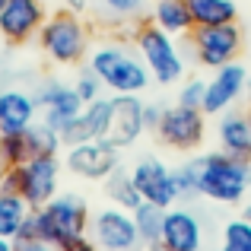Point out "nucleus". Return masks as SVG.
<instances>
[{
	"instance_id": "20e7f679",
	"label": "nucleus",
	"mask_w": 251,
	"mask_h": 251,
	"mask_svg": "<svg viewBox=\"0 0 251 251\" xmlns=\"http://www.w3.org/2000/svg\"><path fill=\"white\" fill-rule=\"evenodd\" d=\"M251 188V159L213 150L201 156V197L220 203H239Z\"/></svg>"
},
{
	"instance_id": "cd10ccee",
	"label": "nucleus",
	"mask_w": 251,
	"mask_h": 251,
	"mask_svg": "<svg viewBox=\"0 0 251 251\" xmlns=\"http://www.w3.org/2000/svg\"><path fill=\"white\" fill-rule=\"evenodd\" d=\"M29 140H32V153H61L64 150V137L54 127H48L45 121H35L29 127Z\"/></svg>"
},
{
	"instance_id": "393cba45",
	"label": "nucleus",
	"mask_w": 251,
	"mask_h": 251,
	"mask_svg": "<svg viewBox=\"0 0 251 251\" xmlns=\"http://www.w3.org/2000/svg\"><path fill=\"white\" fill-rule=\"evenodd\" d=\"M32 140H29V130H16V134H0V166L13 169V166H23V162L32 159Z\"/></svg>"
},
{
	"instance_id": "0eeeda50",
	"label": "nucleus",
	"mask_w": 251,
	"mask_h": 251,
	"mask_svg": "<svg viewBox=\"0 0 251 251\" xmlns=\"http://www.w3.org/2000/svg\"><path fill=\"white\" fill-rule=\"evenodd\" d=\"M89 239L96 242L99 251H143L140 232L130 210L121 207H102L89 220Z\"/></svg>"
},
{
	"instance_id": "58836bf2",
	"label": "nucleus",
	"mask_w": 251,
	"mask_h": 251,
	"mask_svg": "<svg viewBox=\"0 0 251 251\" xmlns=\"http://www.w3.org/2000/svg\"><path fill=\"white\" fill-rule=\"evenodd\" d=\"M242 216H245V220L251 223V203H248V207H245V213H242Z\"/></svg>"
},
{
	"instance_id": "c9c22d12",
	"label": "nucleus",
	"mask_w": 251,
	"mask_h": 251,
	"mask_svg": "<svg viewBox=\"0 0 251 251\" xmlns=\"http://www.w3.org/2000/svg\"><path fill=\"white\" fill-rule=\"evenodd\" d=\"M86 6H89V0H67V10H74V13H83Z\"/></svg>"
},
{
	"instance_id": "2f4dec72",
	"label": "nucleus",
	"mask_w": 251,
	"mask_h": 251,
	"mask_svg": "<svg viewBox=\"0 0 251 251\" xmlns=\"http://www.w3.org/2000/svg\"><path fill=\"white\" fill-rule=\"evenodd\" d=\"M16 248L19 245H29V242H38V226H35V213H29V220L19 226V232H16Z\"/></svg>"
},
{
	"instance_id": "ddd939ff",
	"label": "nucleus",
	"mask_w": 251,
	"mask_h": 251,
	"mask_svg": "<svg viewBox=\"0 0 251 251\" xmlns=\"http://www.w3.org/2000/svg\"><path fill=\"white\" fill-rule=\"evenodd\" d=\"M67 169L80 178L89 181H105L111 172L118 169V147H111L108 140H86V143H74L67 147Z\"/></svg>"
},
{
	"instance_id": "473e14b6",
	"label": "nucleus",
	"mask_w": 251,
	"mask_h": 251,
	"mask_svg": "<svg viewBox=\"0 0 251 251\" xmlns=\"http://www.w3.org/2000/svg\"><path fill=\"white\" fill-rule=\"evenodd\" d=\"M162 105H156V102H143V124H147V130H153L156 134V127H159V121H162Z\"/></svg>"
},
{
	"instance_id": "c85d7f7f",
	"label": "nucleus",
	"mask_w": 251,
	"mask_h": 251,
	"mask_svg": "<svg viewBox=\"0 0 251 251\" xmlns=\"http://www.w3.org/2000/svg\"><path fill=\"white\" fill-rule=\"evenodd\" d=\"M143 3L147 0H99V13L108 19H118V23H124V19H134L143 13Z\"/></svg>"
},
{
	"instance_id": "6ab92c4d",
	"label": "nucleus",
	"mask_w": 251,
	"mask_h": 251,
	"mask_svg": "<svg viewBox=\"0 0 251 251\" xmlns=\"http://www.w3.org/2000/svg\"><path fill=\"white\" fill-rule=\"evenodd\" d=\"M216 137H220V150L239 156V159H251V118L248 111H223L220 124H216Z\"/></svg>"
},
{
	"instance_id": "1a4fd4ad",
	"label": "nucleus",
	"mask_w": 251,
	"mask_h": 251,
	"mask_svg": "<svg viewBox=\"0 0 251 251\" xmlns=\"http://www.w3.org/2000/svg\"><path fill=\"white\" fill-rule=\"evenodd\" d=\"M57 181H61V159L54 153H35L29 162L19 166V197L32 210L45 207L57 194Z\"/></svg>"
},
{
	"instance_id": "f03ea898",
	"label": "nucleus",
	"mask_w": 251,
	"mask_h": 251,
	"mask_svg": "<svg viewBox=\"0 0 251 251\" xmlns=\"http://www.w3.org/2000/svg\"><path fill=\"white\" fill-rule=\"evenodd\" d=\"M35 213V226H38V242L67 251L74 245H80L83 239H89V207L83 197L76 194H54L45 207L32 210Z\"/></svg>"
},
{
	"instance_id": "ea45409f",
	"label": "nucleus",
	"mask_w": 251,
	"mask_h": 251,
	"mask_svg": "<svg viewBox=\"0 0 251 251\" xmlns=\"http://www.w3.org/2000/svg\"><path fill=\"white\" fill-rule=\"evenodd\" d=\"M213 251H226V248H223V245H220V248H213Z\"/></svg>"
},
{
	"instance_id": "2eb2a0df",
	"label": "nucleus",
	"mask_w": 251,
	"mask_h": 251,
	"mask_svg": "<svg viewBox=\"0 0 251 251\" xmlns=\"http://www.w3.org/2000/svg\"><path fill=\"white\" fill-rule=\"evenodd\" d=\"M245 80H248V70L242 67L239 61L213 70V76L207 80V92H203L201 111L203 115H216V118H220L223 111H229L235 99L245 96Z\"/></svg>"
},
{
	"instance_id": "7ed1b4c3",
	"label": "nucleus",
	"mask_w": 251,
	"mask_h": 251,
	"mask_svg": "<svg viewBox=\"0 0 251 251\" xmlns=\"http://www.w3.org/2000/svg\"><path fill=\"white\" fill-rule=\"evenodd\" d=\"M38 48L54 67H76L89 57V29L74 10H61L48 16L38 29Z\"/></svg>"
},
{
	"instance_id": "e433bc0d",
	"label": "nucleus",
	"mask_w": 251,
	"mask_h": 251,
	"mask_svg": "<svg viewBox=\"0 0 251 251\" xmlns=\"http://www.w3.org/2000/svg\"><path fill=\"white\" fill-rule=\"evenodd\" d=\"M0 251H16V242H13V239H3V235H0Z\"/></svg>"
},
{
	"instance_id": "a878e982",
	"label": "nucleus",
	"mask_w": 251,
	"mask_h": 251,
	"mask_svg": "<svg viewBox=\"0 0 251 251\" xmlns=\"http://www.w3.org/2000/svg\"><path fill=\"white\" fill-rule=\"evenodd\" d=\"M175 172V188H178V201H191V197H201V156L181 162Z\"/></svg>"
},
{
	"instance_id": "39448f33",
	"label": "nucleus",
	"mask_w": 251,
	"mask_h": 251,
	"mask_svg": "<svg viewBox=\"0 0 251 251\" xmlns=\"http://www.w3.org/2000/svg\"><path fill=\"white\" fill-rule=\"evenodd\" d=\"M134 48L140 51V57L147 61L150 74L159 86H172L184 76V54L178 51L175 35H169L166 29L147 19V23H137L134 29Z\"/></svg>"
},
{
	"instance_id": "412c9836",
	"label": "nucleus",
	"mask_w": 251,
	"mask_h": 251,
	"mask_svg": "<svg viewBox=\"0 0 251 251\" xmlns=\"http://www.w3.org/2000/svg\"><path fill=\"white\" fill-rule=\"evenodd\" d=\"M194 25H226L239 19L235 0H184Z\"/></svg>"
},
{
	"instance_id": "f704fd0d",
	"label": "nucleus",
	"mask_w": 251,
	"mask_h": 251,
	"mask_svg": "<svg viewBox=\"0 0 251 251\" xmlns=\"http://www.w3.org/2000/svg\"><path fill=\"white\" fill-rule=\"evenodd\" d=\"M67 251H99V248H96V242H92V239H83L80 245H74V248H67Z\"/></svg>"
},
{
	"instance_id": "6e6552de",
	"label": "nucleus",
	"mask_w": 251,
	"mask_h": 251,
	"mask_svg": "<svg viewBox=\"0 0 251 251\" xmlns=\"http://www.w3.org/2000/svg\"><path fill=\"white\" fill-rule=\"evenodd\" d=\"M156 137H159V143H166L169 150H178V153L197 150L203 143V137H207V115H203L201 108L175 102L162 111Z\"/></svg>"
},
{
	"instance_id": "f257e3e1",
	"label": "nucleus",
	"mask_w": 251,
	"mask_h": 251,
	"mask_svg": "<svg viewBox=\"0 0 251 251\" xmlns=\"http://www.w3.org/2000/svg\"><path fill=\"white\" fill-rule=\"evenodd\" d=\"M89 67L115 96H140L153 83V74L140 57V51L127 42H115V38H105L89 51Z\"/></svg>"
},
{
	"instance_id": "a211bd4d",
	"label": "nucleus",
	"mask_w": 251,
	"mask_h": 251,
	"mask_svg": "<svg viewBox=\"0 0 251 251\" xmlns=\"http://www.w3.org/2000/svg\"><path fill=\"white\" fill-rule=\"evenodd\" d=\"M108 108H111V99L86 102L83 111L70 121V127L61 134L64 137V147L86 143V140H102V137H105V124H108Z\"/></svg>"
},
{
	"instance_id": "f3484780",
	"label": "nucleus",
	"mask_w": 251,
	"mask_h": 251,
	"mask_svg": "<svg viewBox=\"0 0 251 251\" xmlns=\"http://www.w3.org/2000/svg\"><path fill=\"white\" fill-rule=\"evenodd\" d=\"M38 118L35 92H25L23 86H3L0 89V134L29 130Z\"/></svg>"
},
{
	"instance_id": "f8f14e48",
	"label": "nucleus",
	"mask_w": 251,
	"mask_h": 251,
	"mask_svg": "<svg viewBox=\"0 0 251 251\" xmlns=\"http://www.w3.org/2000/svg\"><path fill=\"white\" fill-rule=\"evenodd\" d=\"M130 175H134V184H137V191L143 194V201L156 203V207H162V210L175 207V201H178L175 172H172L162 159H156V156H143V159L130 169Z\"/></svg>"
},
{
	"instance_id": "4c0bfd02",
	"label": "nucleus",
	"mask_w": 251,
	"mask_h": 251,
	"mask_svg": "<svg viewBox=\"0 0 251 251\" xmlns=\"http://www.w3.org/2000/svg\"><path fill=\"white\" fill-rule=\"evenodd\" d=\"M245 99H248V105H251V74H248V80H245Z\"/></svg>"
},
{
	"instance_id": "aec40b11",
	"label": "nucleus",
	"mask_w": 251,
	"mask_h": 251,
	"mask_svg": "<svg viewBox=\"0 0 251 251\" xmlns=\"http://www.w3.org/2000/svg\"><path fill=\"white\" fill-rule=\"evenodd\" d=\"M150 19L175 38L194 32V19H191V10L184 0H159V3H153V16Z\"/></svg>"
},
{
	"instance_id": "423d86ee",
	"label": "nucleus",
	"mask_w": 251,
	"mask_h": 251,
	"mask_svg": "<svg viewBox=\"0 0 251 251\" xmlns=\"http://www.w3.org/2000/svg\"><path fill=\"white\" fill-rule=\"evenodd\" d=\"M191 54L197 57V64L207 70H220L226 64H232L242 51V29L239 23L226 25H194L191 32Z\"/></svg>"
},
{
	"instance_id": "c756f323",
	"label": "nucleus",
	"mask_w": 251,
	"mask_h": 251,
	"mask_svg": "<svg viewBox=\"0 0 251 251\" xmlns=\"http://www.w3.org/2000/svg\"><path fill=\"white\" fill-rule=\"evenodd\" d=\"M74 89H76V96L83 99V105L86 102H96V99H102V89H105V83L99 80V74L92 67H86L76 74V80H74Z\"/></svg>"
},
{
	"instance_id": "79ce46f5",
	"label": "nucleus",
	"mask_w": 251,
	"mask_h": 251,
	"mask_svg": "<svg viewBox=\"0 0 251 251\" xmlns=\"http://www.w3.org/2000/svg\"><path fill=\"white\" fill-rule=\"evenodd\" d=\"M153 3H159V0H153Z\"/></svg>"
},
{
	"instance_id": "4be33fe9",
	"label": "nucleus",
	"mask_w": 251,
	"mask_h": 251,
	"mask_svg": "<svg viewBox=\"0 0 251 251\" xmlns=\"http://www.w3.org/2000/svg\"><path fill=\"white\" fill-rule=\"evenodd\" d=\"M105 194H108V201L115 203V207L130 210V213H134V210L143 203V194L137 191L130 169H121V166H118L108 178H105Z\"/></svg>"
},
{
	"instance_id": "4468645a",
	"label": "nucleus",
	"mask_w": 251,
	"mask_h": 251,
	"mask_svg": "<svg viewBox=\"0 0 251 251\" xmlns=\"http://www.w3.org/2000/svg\"><path fill=\"white\" fill-rule=\"evenodd\" d=\"M48 19L42 0H6L0 10V35L10 45H25L38 35L42 23Z\"/></svg>"
},
{
	"instance_id": "dca6fc26",
	"label": "nucleus",
	"mask_w": 251,
	"mask_h": 251,
	"mask_svg": "<svg viewBox=\"0 0 251 251\" xmlns=\"http://www.w3.org/2000/svg\"><path fill=\"white\" fill-rule=\"evenodd\" d=\"M162 248L166 251H203V226L201 216L184 207H169L162 223Z\"/></svg>"
},
{
	"instance_id": "5701e85b",
	"label": "nucleus",
	"mask_w": 251,
	"mask_h": 251,
	"mask_svg": "<svg viewBox=\"0 0 251 251\" xmlns=\"http://www.w3.org/2000/svg\"><path fill=\"white\" fill-rule=\"evenodd\" d=\"M32 207L19 194H0V235L3 239H16L19 226L29 220Z\"/></svg>"
},
{
	"instance_id": "bb28decb",
	"label": "nucleus",
	"mask_w": 251,
	"mask_h": 251,
	"mask_svg": "<svg viewBox=\"0 0 251 251\" xmlns=\"http://www.w3.org/2000/svg\"><path fill=\"white\" fill-rule=\"evenodd\" d=\"M223 248L226 251H251V223L235 216L223 226Z\"/></svg>"
},
{
	"instance_id": "7c9ffc66",
	"label": "nucleus",
	"mask_w": 251,
	"mask_h": 251,
	"mask_svg": "<svg viewBox=\"0 0 251 251\" xmlns=\"http://www.w3.org/2000/svg\"><path fill=\"white\" fill-rule=\"evenodd\" d=\"M203 92H207V80L201 76H188L178 89V102L181 105H191V108H201L203 105Z\"/></svg>"
},
{
	"instance_id": "72a5a7b5",
	"label": "nucleus",
	"mask_w": 251,
	"mask_h": 251,
	"mask_svg": "<svg viewBox=\"0 0 251 251\" xmlns=\"http://www.w3.org/2000/svg\"><path fill=\"white\" fill-rule=\"evenodd\" d=\"M16 251H61V248L48 245V242H29V245H19Z\"/></svg>"
},
{
	"instance_id": "b1692460",
	"label": "nucleus",
	"mask_w": 251,
	"mask_h": 251,
	"mask_svg": "<svg viewBox=\"0 0 251 251\" xmlns=\"http://www.w3.org/2000/svg\"><path fill=\"white\" fill-rule=\"evenodd\" d=\"M134 223H137V232H140V242L143 248L147 245H156L162 239V223H166V210L156 207V203L143 201L140 207L134 210Z\"/></svg>"
},
{
	"instance_id": "9d476101",
	"label": "nucleus",
	"mask_w": 251,
	"mask_h": 251,
	"mask_svg": "<svg viewBox=\"0 0 251 251\" xmlns=\"http://www.w3.org/2000/svg\"><path fill=\"white\" fill-rule=\"evenodd\" d=\"M35 99H38L42 121L48 124V127H54L57 134H64V130L70 127V121L83 111V99L76 96V89L67 86V83H61V80H45L38 86Z\"/></svg>"
},
{
	"instance_id": "a19ab883",
	"label": "nucleus",
	"mask_w": 251,
	"mask_h": 251,
	"mask_svg": "<svg viewBox=\"0 0 251 251\" xmlns=\"http://www.w3.org/2000/svg\"><path fill=\"white\" fill-rule=\"evenodd\" d=\"M3 3H6V0H0V10H3Z\"/></svg>"
},
{
	"instance_id": "9b49d317",
	"label": "nucleus",
	"mask_w": 251,
	"mask_h": 251,
	"mask_svg": "<svg viewBox=\"0 0 251 251\" xmlns=\"http://www.w3.org/2000/svg\"><path fill=\"white\" fill-rule=\"evenodd\" d=\"M143 134H147V124H143L140 96H115L111 99V108H108L105 140H108L111 147L124 150V147H134Z\"/></svg>"
}]
</instances>
